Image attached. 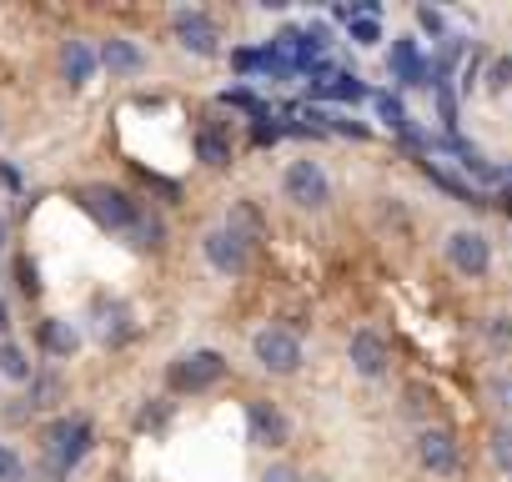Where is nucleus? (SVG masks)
Here are the masks:
<instances>
[{
  "label": "nucleus",
  "instance_id": "obj_1",
  "mask_svg": "<svg viewBox=\"0 0 512 482\" xmlns=\"http://www.w3.org/2000/svg\"><path fill=\"white\" fill-rule=\"evenodd\" d=\"M91 442H96V432L86 417H56L46 427V482H66L71 467L91 452Z\"/></svg>",
  "mask_w": 512,
  "mask_h": 482
},
{
  "label": "nucleus",
  "instance_id": "obj_2",
  "mask_svg": "<svg viewBox=\"0 0 512 482\" xmlns=\"http://www.w3.org/2000/svg\"><path fill=\"white\" fill-rule=\"evenodd\" d=\"M81 206H86L91 221L106 226V231H131V221L141 216V201H136L131 191L111 186V181H91V186H81Z\"/></svg>",
  "mask_w": 512,
  "mask_h": 482
},
{
  "label": "nucleus",
  "instance_id": "obj_3",
  "mask_svg": "<svg viewBox=\"0 0 512 482\" xmlns=\"http://www.w3.org/2000/svg\"><path fill=\"white\" fill-rule=\"evenodd\" d=\"M221 377H226V357L211 352V347L186 352V357H176V362L166 367V387H171V392H206V387H216Z\"/></svg>",
  "mask_w": 512,
  "mask_h": 482
},
{
  "label": "nucleus",
  "instance_id": "obj_4",
  "mask_svg": "<svg viewBox=\"0 0 512 482\" xmlns=\"http://www.w3.org/2000/svg\"><path fill=\"white\" fill-rule=\"evenodd\" d=\"M282 191H287V201H297L302 211H322V206L332 201V181H327V171H322L317 161H292L287 176H282Z\"/></svg>",
  "mask_w": 512,
  "mask_h": 482
},
{
  "label": "nucleus",
  "instance_id": "obj_5",
  "mask_svg": "<svg viewBox=\"0 0 512 482\" xmlns=\"http://www.w3.org/2000/svg\"><path fill=\"white\" fill-rule=\"evenodd\" d=\"M251 352H256V362H262L267 372H277V377H287V372L302 367V342L287 327H262V332H256V342H251Z\"/></svg>",
  "mask_w": 512,
  "mask_h": 482
},
{
  "label": "nucleus",
  "instance_id": "obj_6",
  "mask_svg": "<svg viewBox=\"0 0 512 482\" xmlns=\"http://www.w3.org/2000/svg\"><path fill=\"white\" fill-rule=\"evenodd\" d=\"M246 432H251L256 447H282L292 437V422H287V412L272 397H251L246 402Z\"/></svg>",
  "mask_w": 512,
  "mask_h": 482
},
{
  "label": "nucleus",
  "instance_id": "obj_7",
  "mask_svg": "<svg viewBox=\"0 0 512 482\" xmlns=\"http://www.w3.org/2000/svg\"><path fill=\"white\" fill-rule=\"evenodd\" d=\"M201 252H206V262H211L216 272H226V277H241L246 262H251V247H246L241 236H231L226 226H211V231L201 236Z\"/></svg>",
  "mask_w": 512,
  "mask_h": 482
},
{
  "label": "nucleus",
  "instance_id": "obj_8",
  "mask_svg": "<svg viewBox=\"0 0 512 482\" xmlns=\"http://www.w3.org/2000/svg\"><path fill=\"white\" fill-rule=\"evenodd\" d=\"M171 31H176V41L191 51V56H216V46H221V36H216V26H211V16L206 11H171Z\"/></svg>",
  "mask_w": 512,
  "mask_h": 482
},
{
  "label": "nucleus",
  "instance_id": "obj_9",
  "mask_svg": "<svg viewBox=\"0 0 512 482\" xmlns=\"http://www.w3.org/2000/svg\"><path fill=\"white\" fill-rule=\"evenodd\" d=\"M447 262L467 277H482L487 262H492V247H487V236L482 231H452L447 236Z\"/></svg>",
  "mask_w": 512,
  "mask_h": 482
},
{
  "label": "nucleus",
  "instance_id": "obj_10",
  "mask_svg": "<svg viewBox=\"0 0 512 482\" xmlns=\"http://www.w3.org/2000/svg\"><path fill=\"white\" fill-rule=\"evenodd\" d=\"M417 457H422V467L427 472H437V477H447V472H457V442H452V432H437V427H427L422 437H417Z\"/></svg>",
  "mask_w": 512,
  "mask_h": 482
},
{
  "label": "nucleus",
  "instance_id": "obj_11",
  "mask_svg": "<svg viewBox=\"0 0 512 482\" xmlns=\"http://www.w3.org/2000/svg\"><path fill=\"white\" fill-rule=\"evenodd\" d=\"M352 367L362 372V377H382L387 372V337L382 332H357L352 337Z\"/></svg>",
  "mask_w": 512,
  "mask_h": 482
},
{
  "label": "nucleus",
  "instance_id": "obj_12",
  "mask_svg": "<svg viewBox=\"0 0 512 482\" xmlns=\"http://www.w3.org/2000/svg\"><path fill=\"white\" fill-rule=\"evenodd\" d=\"M96 56H101V66H106L111 76H136V71L146 66V51H141L136 41H126V36H111Z\"/></svg>",
  "mask_w": 512,
  "mask_h": 482
},
{
  "label": "nucleus",
  "instance_id": "obj_13",
  "mask_svg": "<svg viewBox=\"0 0 512 482\" xmlns=\"http://www.w3.org/2000/svg\"><path fill=\"white\" fill-rule=\"evenodd\" d=\"M96 66H101V56L91 51V41H66L61 46V71H66L71 86H91Z\"/></svg>",
  "mask_w": 512,
  "mask_h": 482
},
{
  "label": "nucleus",
  "instance_id": "obj_14",
  "mask_svg": "<svg viewBox=\"0 0 512 482\" xmlns=\"http://www.w3.org/2000/svg\"><path fill=\"white\" fill-rule=\"evenodd\" d=\"M26 387H31V392H26L21 417H26V412H46V407H56V402L66 397V377H61V372H51V367H46V372H36Z\"/></svg>",
  "mask_w": 512,
  "mask_h": 482
},
{
  "label": "nucleus",
  "instance_id": "obj_15",
  "mask_svg": "<svg viewBox=\"0 0 512 482\" xmlns=\"http://www.w3.org/2000/svg\"><path fill=\"white\" fill-rule=\"evenodd\" d=\"M226 231H231V236H241L246 247L267 241V221H262V211H256L251 201H231V211H226Z\"/></svg>",
  "mask_w": 512,
  "mask_h": 482
},
{
  "label": "nucleus",
  "instance_id": "obj_16",
  "mask_svg": "<svg viewBox=\"0 0 512 482\" xmlns=\"http://www.w3.org/2000/svg\"><path fill=\"white\" fill-rule=\"evenodd\" d=\"M41 347H46L51 357H61V362H66V357H76L81 332H76L66 317H46V322H41Z\"/></svg>",
  "mask_w": 512,
  "mask_h": 482
},
{
  "label": "nucleus",
  "instance_id": "obj_17",
  "mask_svg": "<svg viewBox=\"0 0 512 482\" xmlns=\"http://www.w3.org/2000/svg\"><path fill=\"white\" fill-rule=\"evenodd\" d=\"M392 71H397V81H407V86H427V81H422V76H427V61H422V51H417L412 36L392 46Z\"/></svg>",
  "mask_w": 512,
  "mask_h": 482
},
{
  "label": "nucleus",
  "instance_id": "obj_18",
  "mask_svg": "<svg viewBox=\"0 0 512 482\" xmlns=\"http://www.w3.org/2000/svg\"><path fill=\"white\" fill-rule=\"evenodd\" d=\"M126 236H131V247H136V252H156L161 241H166V221H161L156 211H146V206H141V216L131 221V231H126Z\"/></svg>",
  "mask_w": 512,
  "mask_h": 482
},
{
  "label": "nucleus",
  "instance_id": "obj_19",
  "mask_svg": "<svg viewBox=\"0 0 512 482\" xmlns=\"http://www.w3.org/2000/svg\"><path fill=\"white\" fill-rule=\"evenodd\" d=\"M196 161H206V166H231V141H226L221 126H201V131H196Z\"/></svg>",
  "mask_w": 512,
  "mask_h": 482
},
{
  "label": "nucleus",
  "instance_id": "obj_20",
  "mask_svg": "<svg viewBox=\"0 0 512 482\" xmlns=\"http://www.w3.org/2000/svg\"><path fill=\"white\" fill-rule=\"evenodd\" d=\"M96 332H101L106 347H121V342L131 337V312H126L121 302H111V307L101 302V322H96Z\"/></svg>",
  "mask_w": 512,
  "mask_h": 482
},
{
  "label": "nucleus",
  "instance_id": "obj_21",
  "mask_svg": "<svg viewBox=\"0 0 512 482\" xmlns=\"http://www.w3.org/2000/svg\"><path fill=\"white\" fill-rule=\"evenodd\" d=\"M0 377H6V382H31V377H36L31 357H26L16 342H0Z\"/></svg>",
  "mask_w": 512,
  "mask_h": 482
},
{
  "label": "nucleus",
  "instance_id": "obj_22",
  "mask_svg": "<svg viewBox=\"0 0 512 482\" xmlns=\"http://www.w3.org/2000/svg\"><path fill=\"white\" fill-rule=\"evenodd\" d=\"M372 106H377V116H382L392 131H402V136H407V111H402V101H397L392 91H372Z\"/></svg>",
  "mask_w": 512,
  "mask_h": 482
},
{
  "label": "nucleus",
  "instance_id": "obj_23",
  "mask_svg": "<svg viewBox=\"0 0 512 482\" xmlns=\"http://www.w3.org/2000/svg\"><path fill=\"white\" fill-rule=\"evenodd\" d=\"M427 171H432V181H437L442 191H452L457 201H467V206H487V201H482V196H477V191L462 181V176H447V171H437V166H427Z\"/></svg>",
  "mask_w": 512,
  "mask_h": 482
},
{
  "label": "nucleus",
  "instance_id": "obj_24",
  "mask_svg": "<svg viewBox=\"0 0 512 482\" xmlns=\"http://www.w3.org/2000/svg\"><path fill=\"white\" fill-rule=\"evenodd\" d=\"M221 106H236V111H246V116H256V121H262V116H267V106H262V101H256L251 91H221Z\"/></svg>",
  "mask_w": 512,
  "mask_h": 482
},
{
  "label": "nucleus",
  "instance_id": "obj_25",
  "mask_svg": "<svg viewBox=\"0 0 512 482\" xmlns=\"http://www.w3.org/2000/svg\"><path fill=\"white\" fill-rule=\"evenodd\" d=\"M0 482H26V462L11 447H0Z\"/></svg>",
  "mask_w": 512,
  "mask_h": 482
},
{
  "label": "nucleus",
  "instance_id": "obj_26",
  "mask_svg": "<svg viewBox=\"0 0 512 482\" xmlns=\"http://www.w3.org/2000/svg\"><path fill=\"white\" fill-rule=\"evenodd\" d=\"M16 277H21V292H26V297H41V272H36V262H31V257H21V262H16Z\"/></svg>",
  "mask_w": 512,
  "mask_h": 482
},
{
  "label": "nucleus",
  "instance_id": "obj_27",
  "mask_svg": "<svg viewBox=\"0 0 512 482\" xmlns=\"http://www.w3.org/2000/svg\"><path fill=\"white\" fill-rule=\"evenodd\" d=\"M166 417H171V402H146L136 412V427H166Z\"/></svg>",
  "mask_w": 512,
  "mask_h": 482
},
{
  "label": "nucleus",
  "instance_id": "obj_28",
  "mask_svg": "<svg viewBox=\"0 0 512 482\" xmlns=\"http://www.w3.org/2000/svg\"><path fill=\"white\" fill-rule=\"evenodd\" d=\"M352 41H357V46H377V41H382V26L367 21V16H357V21H352Z\"/></svg>",
  "mask_w": 512,
  "mask_h": 482
},
{
  "label": "nucleus",
  "instance_id": "obj_29",
  "mask_svg": "<svg viewBox=\"0 0 512 482\" xmlns=\"http://www.w3.org/2000/svg\"><path fill=\"white\" fill-rule=\"evenodd\" d=\"M437 106H442V121H447V136H452V121H457V96H452V81H437Z\"/></svg>",
  "mask_w": 512,
  "mask_h": 482
},
{
  "label": "nucleus",
  "instance_id": "obj_30",
  "mask_svg": "<svg viewBox=\"0 0 512 482\" xmlns=\"http://www.w3.org/2000/svg\"><path fill=\"white\" fill-rule=\"evenodd\" d=\"M492 457L512 472V427H497V432H492Z\"/></svg>",
  "mask_w": 512,
  "mask_h": 482
},
{
  "label": "nucleus",
  "instance_id": "obj_31",
  "mask_svg": "<svg viewBox=\"0 0 512 482\" xmlns=\"http://www.w3.org/2000/svg\"><path fill=\"white\" fill-rule=\"evenodd\" d=\"M487 86H492V91H507V86H512V61H507V56L487 66Z\"/></svg>",
  "mask_w": 512,
  "mask_h": 482
},
{
  "label": "nucleus",
  "instance_id": "obj_32",
  "mask_svg": "<svg viewBox=\"0 0 512 482\" xmlns=\"http://www.w3.org/2000/svg\"><path fill=\"white\" fill-rule=\"evenodd\" d=\"M492 397H502V407H512V377H492Z\"/></svg>",
  "mask_w": 512,
  "mask_h": 482
},
{
  "label": "nucleus",
  "instance_id": "obj_33",
  "mask_svg": "<svg viewBox=\"0 0 512 482\" xmlns=\"http://www.w3.org/2000/svg\"><path fill=\"white\" fill-rule=\"evenodd\" d=\"M417 21H422L427 31H437V36H442V16H437V11H417Z\"/></svg>",
  "mask_w": 512,
  "mask_h": 482
},
{
  "label": "nucleus",
  "instance_id": "obj_34",
  "mask_svg": "<svg viewBox=\"0 0 512 482\" xmlns=\"http://www.w3.org/2000/svg\"><path fill=\"white\" fill-rule=\"evenodd\" d=\"M262 482H297V472H292V467H272Z\"/></svg>",
  "mask_w": 512,
  "mask_h": 482
},
{
  "label": "nucleus",
  "instance_id": "obj_35",
  "mask_svg": "<svg viewBox=\"0 0 512 482\" xmlns=\"http://www.w3.org/2000/svg\"><path fill=\"white\" fill-rule=\"evenodd\" d=\"M6 332H11V307L0 302V342H6Z\"/></svg>",
  "mask_w": 512,
  "mask_h": 482
},
{
  "label": "nucleus",
  "instance_id": "obj_36",
  "mask_svg": "<svg viewBox=\"0 0 512 482\" xmlns=\"http://www.w3.org/2000/svg\"><path fill=\"white\" fill-rule=\"evenodd\" d=\"M6 241H11V221H6V211H0V252H6Z\"/></svg>",
  "mask_w": 512,
  "mask_h": 482
},
{
  "label": "nucleus",
  "instance_id": "obj_37",
  "mask_svg": "<svg viewBox=\"0 0 512 482\" xmlns=\"http://www.w3.org/2000/svg\"><path fill=\"white\" fill-rule=\"evenodd\" d=\"M307 482H332V477H307Z\"/></svg>",
  "mask_w": 512,
  "mask_h": 482
}]
</instances>
